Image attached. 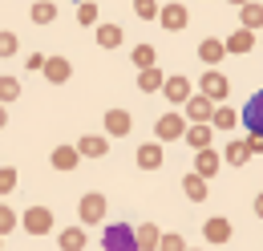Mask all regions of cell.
Returning <instances> with one entry per match:
<instances>
[{
    "label": "cell",
    "instance_id": "cell-1",
    "mask_svg": "<svg viewBox=\"0 0 263 251\" xmlns=\"http://www.w3.org/2000/svg\"><path fill=\"white\" fill-rule=\"evenodd\" d=\"M105 251H142L138 247V231L126 227V223H114V227H105Z\"/></svg>",
    "mask_w": 263,
    "mask_h": 251
},
{
    "label": "cell",
    "instance_id": "cell-2",
    "mask_svg": "<svg viewBox=\"0 0 263 251\" xmlns=\"http://www.w3.org/2000/svg\"><path fill=\"white\" fill-rule=\"evenodd\" d=\"M21 223H25L29 235H45V231H53V211H49V207H29Z\"/></svg>",
    "mask_w": 263,
    "mask_h": 251
},
{
    "label": "cell",
    "instance_id": "cell-3",
    "mask_svg": "<svg viewBox=\"0 0 263 251\" xmlns=\"http://www.w3.org/2000/svg\"><path fill=\"white\" fill-rule=\"evenodd\" d=\"M158 21H162V29H170V32H182V29H186V21H191V12H186V8L178 4V0H170V4H162Z\"/></svg>",
    "mask_w": 263,
    "mask_h": 251
},
{
    "label": "cell",
    "instance_id": "cell-4",
    "mask_svg": "<svg viewBox=\"0 0 263 251\" xmlns=\"http://www.w3.org/2000/svg\"><path fill=\"white\" fill-rule=\"evenodd\" d=\"M191 126L182 122V114H162L158 118V142H174V138H186Z\"/></svg>",
    "mask_w": 263,
    "mask_h": 251
},
{
    "label": "cell",
    "instance_id": "cell-5",
    "mask_svg": "<svg viewBox=\"0 0 263 251\" xmlns=\"http://www.w3.org/2000/svg\"><path fill=\"white\" fill-rule=\"evenodd\" d=\"M243 122H247V134H263V89L247 97V110H243Z\"/></svg>",
    "mask_w": 263,
    "mask_h": 251
},
{
    "label": "cell",
    "instance_id": "cell-6",
    "mask_svg": "<svg viewBox=\"0 0 263 251\" xmlns=\"http://www.w3.org/2000/svg\"><path fill=\"white\" fill-rule=\"evenodd\" d=\"M162 97L170 105H186V101H191V81H186V77H166Z\"/></svg>",
    "mask_w": 263,
    "mask_h": 251
},
{
    "label": "cell",
    "instance_id": "cell-7",
    "mask_svg": "<svg viewBox=\"0 0 263 251\" xmlns=\"http://www.w3.org/2000/svg\"><path fill=\"white\" fill-rule=\"evenodd\" d=\"M227 77H223V73H219V69H206V73H202V94L211 97V101H223V97H227Z\"/></svg>",
    "mask_w": 263,
    "mask_h": 251
},
{
    "label": "cell",
    "instance_id": "cell-8",
    "mask_svg": "<svg viewBox=\"0 0 263 251\" xmlns=\"http://www.w3.org/2000/svg\"><path fill=\"white\" fill-rule=\"evenodd\" d=\"M182 110H186V118H191V122H211V118H215V101H211L206 94L191 97V101H186Z\"/></svg>",
    "mask_w": 263,
    "mask_h": 251
},
{
    "label": "cell",
    "instance_id": "cell-9",
    "mask_svg": "<svg viewBox=\"0 0 263 251\" xmlns=\"http://www.w3.org/2000/svg\"><path fill=\"white\" fill-rule=\"evenodd\" d=\"M219 166H223V154H215L211 146H206V150H198L195 174H202V178H215V174H219Z\"/></svg>",
    "mask_w": 263,
    "mask_h": 251
},
{
    "label": "cell",
    "instance_id": "cell-10",
    "mask_svg": "<svg viewBox=\"0 0 263 251\" xmlns=\"http://www.w3.org/2000/svg\"><path fill=\"white\" fill-rule=\"evenodd\" d=\"M77 211H81V223H101V215H105V194H85Z\"/></svg>",
    "mask_w": 263,
    "mask_h": 251
},
{
    "label": "cell",
    "instance_id": "cell-11",
    "mask_svg": "<svg viewBox=\"0 0 263 251\" xmlns=\"http://www.w3.org/2000/svg\"><path fill=\"white\" fill-rule=\"evenodd\" d=\"M223 53H227V41H215V37L198 41V61H202V65H219V61H223Z\"/></svg>",
    "mask_w": 263,
    "mask_h": 251
},
{
    "label": "cell",
    "instance_id": "cell-12",
    "mask_svg": "<svg viewBox=\"0 0 263 251\" xmlns=\"http://www.w3.org/2000/svg\"><path fill=\"white\" fill-rule=\"evenodd\" d=\"M166 85V73L158 65H150V69H138V89L142 94H154V89H162Z\"/></svg>",
    "mask_w": 263,
    "mask_h": 251
},
{
    "label": "cell",
    "instance_id": "cell-13",
    "mask_svg": "<svg viewBox=\"0 0 263 251\" xmlns=\"http://www.w3.org/2000/svg\"><path fill=\"white\" fill-rule=\"evenodd\" d=\"M41 73H45V77H49L53 85H61V81H69V73H73V65H69L65 57H49V61H45V69H41Z\"/></svg>",
    "mask_w": 263,
    "mask_h": 251
},
{
    "label": "cell",
    "instance_id": "cell-14",
    "mask_svg": "<svg viewBox=\"0 0 263 251\" xmlns=\"http://www.w3.org/2000/svg\"><path fill=\"white\" fill-rule=\"evenodd\" d=\"M105 134L126 138V134H130V114H126V110H109V114H105Z\"/></svg>",
    "mask_w": 263,
    "mask_h": 251
},
{
    "label": "cell",
    "instance_id": "cell-15",
    "mask_svg": "<svg viewBox=\"0 0 263 251\" xmlns=\"http://www.w3.org/2000/svg\"><path fill=\"white\" fill-rule=\"evenodd\" d=\"M202 235H206V243H227V239H231V223L215 215V219H206Z\"/></svg>",
    "mask_w": 263,
    "mask_h": 251
},
{
    "label": "cell",
    "instance_id": "cell-16",
    "mask_svg": "<svg viewBox=\"0 0 263 251\" xmlns=\"http://www.w3.org/2000/svg\"><path fill=\"white\" fill-rule=\"evenodd\" d=\"M138 166H142V170H158V166H162V146H158V142H146V146L138 150Z\"/></svg>",
    "mask_w": 263,
    "mask_h": 251
},
{
    "label": "cell",
    "instance_id": "cell-17",
    "mask_svg": "<svg viewBox=\"0 0 263 251\" xmlns=\"http://www.w3.org/2000/svg\"><path fill=\"white\" fill-rule=\"evenodd\" d=\"M211 130H215L211 122H195L191 130H186V142H191L195 150H206V146H211Z\"/></svg>",
    "mask_w": 263,
    "mask_h": 251
},
{
    "label": "cell",
    "instance_id": "cell-18",
    "mask_svg": "<svg viewBox=\"0 0 263 251\" xmlns=\"http://www.w3.org/2000/svg\"><path fill=\"white\" fill-rule=\"evenodd\" d=\"M138 247H142V251L162 247V231H158L154 223H142V227H138Z\"/></svg>",
    "mask_w": 263,
    "mask_h": 251
},
{
    "label": "cell",
    "instance_id": "cell-19",
    "mask_svg": "<svg viewBox=\"0 0 263 251\" xmlns=\"http://www.w3.org/2000/svg\"><path fill=\"white\" fill-rule=\"evenodd\" d=\"M239 21H243V29H263V4H255V0H251V4H243V8H239Z\"/></svg>",
    "mask_w": 263,
    "mask_h": 251
},
{
    "label": "cell",
    "instance_id": "cell-20",
    "mask_svg": "<svg viewBox=\"0 0 263 251\" xmlns=\"http://www.w3.org/2000/svg\"><path fill=\"white\" fill-rule=\"evenodd\" d=\"M251 45H255V32H251V29H239V32H231V37H227V53H247Z\"/></svg>",
    "mask_w": 263,
    "mask_h": 251
},
{
    "label": "cell",
    "instance_id": "cell-21",
    "mask_svg": "<svg viewBox=\"0 0 263 251\" xmlns=\"http://www.w3.org/2000/svg\"><path fill=\"white\" fill-rule=\"evenodd\" d=\"M122 37H126V32L118 29V25H98V45H101V49H118Z\"/></svg>",
    "mask_w": 263,
    "mask_h": 251
},
{
    "label": "cell",
    "instance_id": "cell-22",
    "mask_svg": "<svg viewBox=\"0 0 263 251\" xmlns=\"http://www.w3.org/2000/svg\"><path fill=\"white\" fill-rule=\"evenodd\" d=\"M182 190H186V199L202 203V199H206V178H202V174H186V178H182Z\"/></svg>",
    "mask_w": 263,
    "mask_h": 251
},
{
    "label": "cell",
    "instance_id": "cell-23",
    "mask_svg": "<svg viewBox=\"0 0 263 251\" xmlns=\"http://www.w3.org/2000/svg\"><path fill=\"white\" fill-rule=\"evenodd\" d=\"M77 150L89 154V158H101V154H105V138H101V134H85V138L77 142Z\"/></svg>",
    "mask_w": 263,
    "mask_h": 251
},
{
    "label": "cell",
    "instance_id": "cell-24",
    "mask_svg": "<svg viewBox=\"0 0 263 251\" xmlns=\"http://www.w3.org/2000/svg\"><path fill=\"white\" fill-rule=\"evenodd\" d=\"M77 154H81V150H73V146H57V150H53V166H57V170H73V166H77Z\"/></svg>",
    "mask_w": 263,
    "mask_h": 251
},
{
    "label": "cell",
    "instance_id": "cell-25",
    "mask_svg": "<svg viewBox=\"0 0 263 251\" xmlns=\"http://www.w3.org/2000/svg\"><path fill=\"white\" fill-rule=\"evenodd\" d=\"M29 16H33L36 25H49V21H57V4H53V0H36Z\"/></svg>",
    "mask_w": 263,
    "mask_h": 251
},
{
    "label": "cell",
    "instance_id": "cell-26",
    "mask_svg": "<svg viewBox=\"0 0 263 251\" xmlns=\"http://www.w3.org/2000/svg\"><path fill=\"white\" fill-rule=\"evenodd\" d=\"M61 247H65V251H81V247H85V227H69V231H61Z\"/></svg>",
    "mask_w": 263,
    "mask_h": 251
},
{
    "label": "cell",
    "instance_id": "cell-27",
    "mask_svg": "<svg viewBox=\"0 0 263 251\" xmlns=\"http://www.w3.org/2000/svg\"><path fill=\"white\" fill-rule=\"evenodd\" d=\"M223 158H227L231 166H243V162L251 158V146H247V142H231L227 150H223Z\"/></svg>",
    "mask_w": 263,
    "mask_h": 251
},
{
    "label": "cell",
    "instance_id": "cell-28",
    "mask_svg": "<svg viewBox=\"0 0 263 251\" xmlns=\"http://www.w3.org/2000/svg\"><path fill=\"white\" fill-rule=\"evenodd\" d=\"M134 65H138V69H150V65L158 61V53H154V45H134Z\"/></svg>",
    "mask_w": 263,
    "mask_h": 251
},
{
    "label": "cell",
    "instance_id": "cell-29",
    "mask_svg": "<svg viewBox=\"0 0 263 251\" xmlns=\"http://www.w3.org/2000/svg\"><path fill=\"white\" fill-rule=\"evenodd\" d=\"M77 25H98V4L93 0H81L77 4Z\"/></svg>",
    "mask_w": 263,
    "mask_h": 251
},
{
    "label": "cell",
    "instance_id": "cell-30",
    "mask_svg": "<svg viewBox=\"0 0 263 251\" xmlns=\"http://www.w3.org/2000/svg\"><path fill=\"white\" fill-rule=\"evenodd\" d=\"M134 12H138L142 21H154V16L162 12V4H158V0H134Z\"/></svg>",
    "mask_w": 263,
    "mask_h": 251
},
{
    "label": "cell",
    "instance_id": "cell-31",
    "mask_svg": "<svg viewBox=\"0 0 263 251\" xmlns=\"http://www.w3.org/2000/svg\"><path fill=\"white\" fill-rule=\"evenodd\" d=\"M12 97H21V81L16 77H0V101H12Z\"/></svg>",
    "mask_w": 263,
    "mask_h": 251
},
{
    "label": "cell",
    "instance_id": "cell-32",
    "mask_svg": "<svg viewBox=\"0 0 263 251\" xmlns=\"http://www.w3.org/2000/svg\"><path fill=\"white\" fill-rule=\"evenodd\" d=\"M211 122L219 126V130H231V126H235V110H227V105H219V110H215V118H211Z\"/></svg>",
    "mask_w": 263,
    "mask_h": 251
},
{
    "label": "cell",
    "instance_id": "cell-33",
    "mask_svg": "<svg viewBox=\"0 0 263 251\" xmlns=\"http://www.w3.org/2000/svg\"><path fill=\"white\" fill-rule=\"evenodd\" d=\"M16 53V32H0V57H12Z\"/></svg>",
    "mask_w": 263,
    "mask_h": 251
},
{
    "label": "cell",
    "instance_id": "cell-34",
    "mask_svg": "<svg viewBox=\"0 0 263 251\" xmlns=\"http://www.w3.org/2000/svg\"><path fill=\"white\" fill-rule=\"evenodd\" d=\"M12 187H16V170H12V166H4V170H0V194H8Z\"/></svg>",
    "mask_w": 263,
    "mask_h": 251
},
{
    "label": "cell",
    "instance_id": "cell-35",
    "mask_svg": "<svg viewBox=\"0 0 263 251\" xmlns=\"http://www.w3.org/2000/svg\"><path fill=\"white\" fill-rule=\"evenodd\" d=\"M158 251H186V243H182V235H162V247Z\"/></svg>",
    "mask_w": 263,
    "mask_h": 251
},
{
    "label": "cell",
    "instance_id": "cell-36",
    "mask_svg": "<svg viewBox=\"0 0 263 251\" xmlns=\"http://www.w3.org/2000/svg\"><path fill=\"white\" fill-rule=\"evenodd\" d=\"M16 227V215H12V207H0V235L4 231H12Z\"/></svg>",
    "mask_w": 263,
    "mask_h": 251
},
{
    "label": "cell",
    "instance_id": "cell-37",
    "mask_svg": "<svg viewBox=\"0 0 263 251\" xmlns=\"http://www.w3.org/2000/svg\"><path fill=\"white\" fill-rule=\"evenodd\" d=\"M247 146H251V154H263V134H247Z\"/></svg>",
    "mask_w": 263,
    "mask_h": 251
},
{
    "label": "cell",
    "instance_id": "cell-38",
    "mask_svg": "<svg viewBox=\"0 0 263 251\" xmlns=\"http://www.w3.org/2000/svg\"><path fill=\"white\" fill-rule=\"evenodd\" d=\"M45 61H49V57H41V53H29V69H45Z\"/></svg>",
    "mask_w": 263,
    "mask_h": 251
},
{
    "label": "cell",
    "instance_id": "cell-39",
    "mask_svg": "<svg viewBox=\"0 0 263 251\" xmlns=\"http://www.w3.org/2000/svg\"><path fill=\"white\" fill-rule=\"evenodd\" d=\"M255 215H259V219H263V194H259V199H255Z\"/></svg>",
    "mask_w": 263,
    "mask_h": 251
},
{
    "label": "cell",
    "instance_id": "cell-40",
    "mask_svg": "<svg viewBox=\"0 0 263 251\" xmlns=\"http://www.w3.org/2000/svg\"><path fill=\"white\" fill-rule=\"evenodd\" d=\"M4 122H8V114H4V101H0V126H4Z\"/></svg>",
    "mask_w": 263,
    "mask_h": 251
},
{
    "label": "cell",
    "instance_id": "cell-41",
    "mask_svg": "<svg viewBox=\"0 0 263 251\" xmlns=\"http://www.w3.org/2000/svg\"><path fill=\"white\" fill-rule=\"evenodd\" d=\"M231 4H239V8H243V4H251V0H231Z\"/></svg>",
    "mask_w": 263,
    "mask_h": 251
},
{
    "label": "cell",
    "instance_id": "cell-42",
    "mask_svg": "<svg viewBox=\"0 0 263 251\" xmlns=\"http://www.w3.org/2000/svg\"><path fill=\"white\" fill-rule=\"evenodd\" d=\"M77 4H81V0H77Z\"/></svg>",
    "mask_w": 263,
    "mask_h": 251
}]
</instances>
